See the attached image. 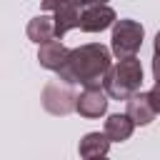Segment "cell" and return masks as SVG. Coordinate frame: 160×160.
I'll list each match as a JSON object with an SVG mask.
<instances>
[{
	"label": "cell",
	"instance_id": "cell-1",
	"mask_svg": "<svg viewBox=\"0 0 160 160\" xmlns=\"http://www.w3.org/2000/svg\"><path fill=\"white\" fill-rule=\"evenodd\" d=\"M110 68H112V50L100 42H85L70 50L68 62L58 70V78L70 85L95 88L105 82Z\"/></svg>",
	"mask_w": 160,
	"mask_h": 160
},
{
	"label": "cell",
	"instance_id": "cell-2",
	"mask_svg": "<svg viewBox=\"0 0 160 160\" xmlns=\"http://www.w3.org/2000/svg\"><path fill=\"white\" fill-rule=\"evenodd\" d=\"M102 88L112 100H128L130 95L140 92V88H142V65H140V60L135 55L120 58L108 70Z\"/></svg>",
	"mask_w": 160,
	"mask_h": 160
},
{
	"label": "cell",
	"instance_id": "cell-3",
	"mask_svg": "<svg viewBox=\"0 0 160 160\" xmlns=\"http://www.w3.org/2000/svg\"><path fill=\"white\" fill-rule=\"evenodd\" d=\"M142 40H145V28L138 20H132V18L115 20L112 35H110V50H112V55L118 60L138 55V50L142 48Z\"/></svg>",
	"mask_w": 160,
	"mask_h": 160
},
{
	"label": "cell",
	"instance_id": "cell-4",
	"mask_svg": "<svg viewBox=\"0 0 160 160\" xmlns=\"http://www.w3.org/2000/svg\"><path fill=\"white\" fill-rule=\"evenodd\" d=\"M40 102H42V108L50 112V115H70L72 110H75V102H78V95H75V90H72V85L70 82H65V80H52V82H48L45 88H42V92H40Z\"/></svg>",
	"mask_w": 160,
	"mask_h": 160
},
{
	"label": "cell",
	"instance_id": "cell-5",
	"mask_svg": "<svg viewBox=\"0 0 160 160\" xmlns=\"http://www.w3.org/2000/svg\"><path fill=\"white\" fill-rule=\"evenodd\" d=\"M108 102H110V95L105 92L102 85L82 88V92H78L75 112L80 118H85V120H95V118H102L108 112Z\"/></svg>",
	"mask_w": 160,
	"mask_h": 160
},
{
	"label": "cell",
	"instance_id": "cell-6",
	"mask_svg": "<svg viewBox=\"0 0 160 160\" xmlns=\"http://www.w3.org/2000/svg\"><path fill=\"white\" fill-rule=\"evenodd\" d=\"M115 20H118V15H115V10H112L108 2H95V5L82 8L80 30H82V32H102V30L112 28Z\"/></svg>",
	"mask_w": 160,
	"mask_h": 160
},
{
	"label": "cell",
	"instance_id": "cell-7",
	"mask_svg": "<svg viewBox=\"0 0 160 160\" xmlns=\"http://www.w3.org/2000/svg\"><path fill=\"white\" fill-rule=\"evenodd\" d=\"M68 55H70V48H65L60 42V38H52L48 42H40V48H38V62H40V68L52 70V72H58L68 62Z\"/></svg>",
	"mask_w": 160,
	"mask_h": 160
},
{
	"label": "cell",
	"instance_id": "cell-8",
	"mask_svg": "<svg viewBox=\"0 0 160 160\" xmlns=\"http://www.w3.org/2000/svg\"><path fill=\"white\" fill-rule=\"evenodd\" d=\"M125 112L132 118V122L135 125H140V128H145V125H150L152 120H155V108H152V102H150V95L148 92H135V95H130L128 100H125Z\"/></svg>",
	"mask_w": 160,
	"mask_h": 160
},
{
	"label": "cell",
	"instance_id": "cell-9",
	"mask_svg": "<svg viewBox=\"0 0 160 160\" xmlns=\"http://www.w3.org/2000/svg\"><path fill=\"white\" fill-rule=\"evenodd\" d=\"M110 145H112V140L108 138L105 130H102V132H88V135L80 138V142H78V152H80V158H85V160L105 158V155L110 152Z\"/></svg>",
	"mask_w": 160,
	"mask_h": 160
},
{
	"label": "cell",
	"instance_id": "cell-10",
	"mask_svg": "<svg viewBox=\"0 0 160 160\" xmlns=\"http://www.w3.org/2000/svg\"><path fill=\"white\" fill-rule=\"evenodd\" d=\"M80 15H82V8L78 5V2H65V5H60L55 12H52V18H55V32H58V38H65L70 30H75V28H80Z\"/></svg>",
	"mask_w": 160,
	"mask_h": 160
},
{
	"label": "cell",
	"instance_id": "cell-11",
	"mask_svg": "<svg viewBox=\"0 0 160 160\" xmlns=\"http://www.w3.org/2000/svg\"><path fill=\"white\" fill-rule=\"evenodd\" d=\"M132 130H135V122H132V118L128 112H115V115H108V120H105V132H108V138L112 142L130 140Z\"/></svg>",
	"mask_w": 160,
	"mask_h": 160
},
{
	"label": "cell",
	"instance_id": "cell-12",
	"mask_svg": "<svg viewBox=\"0 0 160 160\" xmlns=\"http://www.w3.org/2000/svg\"><path fill=\"white\" fill-rule=\"evenodd\" d=\"M28 38L32 40V42H48V40H52V38H58V32H55V18L52 15H35L30 22H28Z\"/></svg>",
	"mask_w": 160,
	"mask_h": 160
},
{
	"label": "cell",
	"instance_id": "cell-13",
	"mask_svg": "<svg viewBox=\"0 0 160 160\" xmlns=\"http://www.w3.org/2000/svg\"><path fill=\"white\" fill-rule=\"evenodd\" d=\"M148 95H150V102H152V108H155V112L160 115V80H155V85L148 90Z\"/></svg>",
	"mask_w": 160,
	"mask_h": 160
},
{
	"label": "cell",
	"instance_id": "cell-14",
	"mask_svg": "<svg viewBox=\"0 0 160 160\" xmlns=\"http://www.w3.org/2000/svg\"><path fill=\"white\" fill-rule=\"evenodd\" d=\"M65 2H68V0H40V8H42V10L55 12V10H58L60 5H65ZM70 2H72V0H70Z\"/></svg>",
	"mask_w": 160,
	"mask_h": 160
},
{
	"label": "cell",
	"instance_id": "cell-15",
	"mask_svg": "<svg viewBox=\"0 0 160 160\" xmlns=\"http://www.w3.org/2000/svg\"><path fill=\"white\" fill-rule=\"evenodd\" d=\"M152 78L160 80V52H152Z\"/></svg>",
	"mask_w": 160,
	"mask_h": 160
},
{
	"label": "cell",
	"instance_id": "cell-16",
	"mask_svg": "<svg viewBox=\"0 0 160 160\" xmlns=\"http://www.w3.org/2000/svg\"><path fill=\"white\" fill-rule=\"evenodd\" d=\"M72 2H78L80 8H88V5H95V2H108V0H72Z\"/></svg>",
	"mask_w": 160,
	"mask_h": 160
},
{
	"label": "cell",
	"instance_id": "cell-17",
	"mask_svg": "<svg viewBox=\"0 0 160 160\" xmlns=\"http://www.w3.org/2000/svg\"><path fill=\"white\" fill-rule=\"evenodd\" d=\"M155 52H160V30H158V35H155Z\"/></svg>",
	"mask_w": 160,
	"mask_h": 160
}]
</instances>
